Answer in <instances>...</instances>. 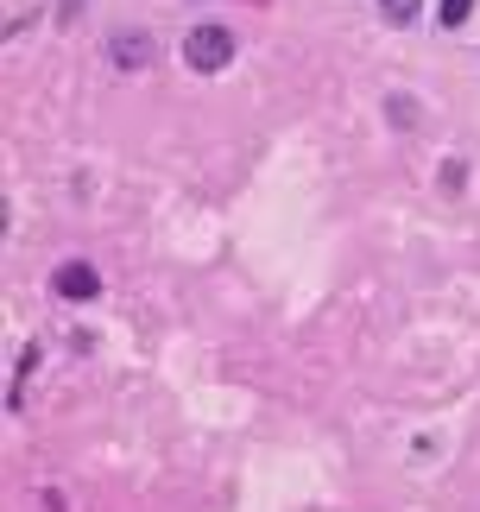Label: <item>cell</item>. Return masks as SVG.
I'll use <instances>...</instances> for the list:
<instances>
[{
    "label": "cell",
    "mask_w": 480,
    "mask_h": 512,
    "mask_svg": "<svg viewBox=\"0 0 480 512\" xmlns=\"http://www.w3.org/2000/svg\"><path fill=\"white\" fill-rule=\"evenodd\" d=\"M51 291H57V298H70V304H89L95 291H102V272H95L89 260H64V266L51 272Z\"/></svg>",
    "instance_id": "2"
},
{
    "label": "cell",
    "mask_w": 480,
    "mask_h": 512,
    "mask_svg": "<svg viewBox=\"0 0 480 512\" xmlns=\"http://www.w3.org/2000/svg\"><path fill=\"white\" fill-rule=\"evenodd\" d=\"M462 171H468L462 159H449V165H443V190H462Z\"/></svg>",
    "instance_id": "6"
},
{
    "label": "cell",
    "mask_w": 480,
    "mask_h": 512,
    "mask_svg": "<svg viewBox=\"0 0 480 512\" xmlns=\"http://www.w3.org/2000/svg\"><path fill=\"white\" fill-rule=\"evenodd\" d=\"M417 7H424V0H379V19H386V26H411Z\"/></svg>",
    "instance_id": "4"
},
{
    "label": "cell",
    "mask_w": 480,
    "mask_h": 512,
    "mask_svg": "<svg viewBox=\"0 0 480 512\" xmlns=\"http://www.w3.org/2000/svg\"><path fill=\"white\" fill-rule=\"evenodd\" d=\"M468 13H474V0H443V7H436L443 26H468Z\"/></svg>",
    "instance_id": "5"
},
{
    "label": "cell",
    "mask_w": 480,
    "mask_h": 512,
    "mask_svg": "<svg viewBox=\"0 0 480 512\" xmlns=\"http://www.w3.org/2000/svg\"><path fill=\"white\" fill-rule=\"evenodd\" d=\"M152 57H158V45H152L146 32H114V38H108V64H114V70H146Z\"/></svg>",
    "instance_id": "3"
},
{
    "label": "cell",
    "mask_w": 480,
    "mask_h": 512,
    "mask_svg": "<svg viewBox=\"0 0 480 512\" xmlns=\"http://www.w3.org/2000/svg\"><path fill=\"white\" fill-rule=\"evenodd\" d=\"M184 64L203 70V76L228 70V64H234V32H228V26H190V38H184Z\"/></svg>",
    "instance_id": "1"
}]
</instances>
